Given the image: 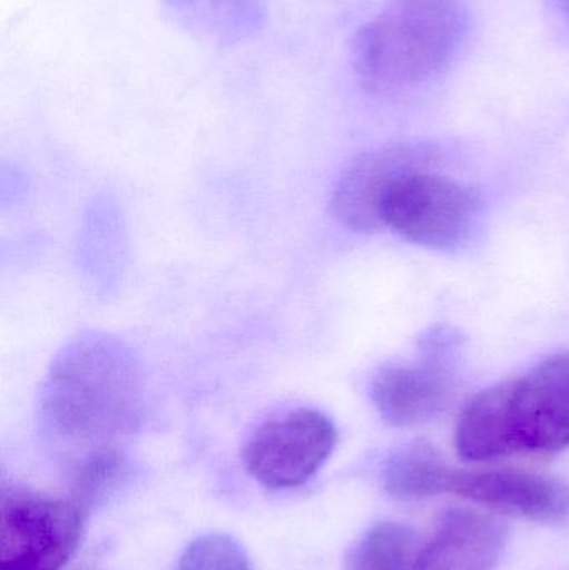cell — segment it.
<instances>
[{"instance_id": "cell-1", "label": "cell", "mask_w": 569, "mask_h": 570, "mask_svg": "<svg viewBox=\"0 0 569 570\" xmlns=\"http://www.w3.org/2000/svg\"><path fill=\"white\" fill-rule=\"evenodd\" d=\"M143 405V374L133 351L99 332L79 335L57 354L40 394L47 431L92 449L133 434Z\"/></svg>"}, {"instance_id": "cell-2", "label": "cell", "mask_w": 569, "mask_h": 570, "mask_svg": "<svg viewBox=\"0 0 569 570\" xmlns=\"http://www.w3.org/2000/svg\"><path fill=\"white\" fill-rule=\"evenodd\" d=\"M569 445V352L471 397L454 422L467 462L545 454Z\"/></svg>"}, {"instance_id": "cell-3", "label": "cell", "mask_w": 569, "mask_h": 570, "mask_svg": "<svg viewBox=\"0 0 569 570\" xmlns=\"http://www.w3.org/2000/svg\"><path fill=\"white\" fill-rule=\"evenodd\" d=\"M467 27L461 0H390L354 36V72L371 90L424 82L453 62Z\"/></svg>"}, {"instance_id": "cell-4", "label": "cell", "mask_w": 569, "mask_h": 570, "mask_svg": "<svg viewBox=\"0 0 569 570\" xmlns=\"http://www.w3.org/2000/svg\"><path fill=\"white\" fill-rule=\"evenodd\" d=\"M478 207L473 190L441 173L436 154L424 149L391 183L381 223L416 246L453 250L470 237Z\"/></svg>"}, {"instance_id": "cell-5", "label": "cell", "mask_w": 569, "mask_h": 570, "mask_svg": "<svg viewBox=\"0 0 569 570\" xmlns=\"http://www.w3.org/2000/svg\"><path fill=\"white\" fill-rule=\"evenodd\" d=\"M0 570H62L79 548L86 508L36 492L3 491Z\"/></svg>"}, {"instance_id": "cell-6", "label": "cell", "mask_w": 569, "mask_h": 570, "mask_svg": "<svg viewBox=\"0 0 569 570\" xmlns=\"http://www.w3.org/2000/svg\"><path fill=\"white\" fill-rule=\"evenodd\" d=\"M460 344L453 328H431L420 341L418 361L380 371L371 399L383 421L413 428L443 414L457 394L453 355Z\"/></svg>"}, {"instance_id": "cell-7", "label": "cell", "mask_w": 569, "mask_h": 570, "mask_svg": "<svg viewBox=\"0 0 569 570\" xmlns=\"http://www.w3.org/2000/svg\"><path fill=\"white\" fill-rule=\"evenodd\" d=\"M336 445V428L327 415L297 409L257 429L244 449L251 478L271 491L310 481Z\"/></svg>"}, {"instance_id": "cell-8", "label": "cell", "mask_w": 569, "mask_h": 570, "mask_svg": "<svg viewBox=\"0 0 569 570\" xmlns=\"http://www.w3.org/2000/svg\"><path fill=\"white\" fill-rule=\"evenodd\" d=\"M447 492L537 521H558L569 514V489L563 482L520 469H453Z\"/></svg>"}, {"instance_id": "cell-9", "label": "cell", "mask_w": 569, "mask_h": 570, "mask_svg": "<svg viewBox=\"0 0 569 570\" xmlns=\"http://www.w3.org/2000/svg\"><path fill=\"white\" fill-rule=\"evenodd\" d=\"M426 147H380L361 154L341 174L331 194L334 217L351 230L381 233V206L394 177L423 154Z\"/></svg>"}, {"instance_id": "cell-10", "label": "cell", "mask_w": 569, "mask_h": 570, "mask_svg": "<svg viewBox=\"0 0 569 570\" xmlns=\"http://www.w3.org/2000/svg\"><path fill=\"white\" fill-rule=\"evenodd\" d=\"M507 539L503 522L473 509H453L416 556L413 570H493Z\"/></svg>"}, {"instance_id": "cell-11", "label": "cell", "mask_w": 569, "mask_h": 570, "mask_svg": "<svg viewBox=\"0 0 569 570\" xmlns=\"http://www.w3.org/2000/svg\"><path fill=\"white\" fill-rule=\"evenodd\" d=\"M170 22L200 42L230 47L263 29V0H163Z\"/></svg>"}, {"instance_id": "cell-12", "label": "cell", "mask_w": 569, "mask_h": 570, "mask_svg": "<svg viewBox=\"0 0 569 570\" xmlns=\"http://www.w3.org/2000/svg\"><path fill=\"white\" fill-rule=\"evenodd\" d=\"M453 468L440 452L424 441H414L398 448L386 461L383 471L384 489L401 501L431 498L448 491Z\"/></svg>"}, {"instance_id": "cell-13", "label": "cell", "mask_w": 569, "mask_h": 570, "mask_svg": "<svg viewBox=\"0 0 569 570\" xmlns=\"http://www.w3.org/2000/svg\"><path fill=\"white\" fill-rule=\"evenodd\" d=\"M416 534L396 521L377 522L347 551L346 570H413Z\"/></svg>"}, {"instance_id": "cell-14", "label": "cell", "mask_w": 569, "mask_h": 570, "mask_svg": "<svg viewBox=\"0 0 569 570\" xmlns=\"http://www.w3.org/2000/svg\"><path fill=\"white\" fill-rule=\"evenodd\" d=\"M127 471L122 452L114 445L90 449L73 469V501L80 505L97 504L112 491Z\"/></svg>"}, {"instance_id": "cell-15", "label": "cell", "mask_w": 569, "mask_h": 570, "mask_svg": "<svg viewBox=\"0 0 569 570\" xmlns=\"http://www.w3.org/2000/svg\"><path fill=\"white\" fill-rule=\"evenodd\" d=\"M177 570H254L243 546L227 534H204L187 546Z\"/></svg>"}, {"instance_id": "cell-16", "label": "cell", "mask_w": 569, "mask_h": 570, "mask_svg": "<svg viewBox=\"0 0 569 570\" xmlns=\"http://www.w3.org/2000/svg\"><path fill=\"white\" fill-rule=\"evenodd\" d=\"M555 3H557L561 19H563L565 23L569 27V0H555Z\"/></svg>"}]
</instances>
